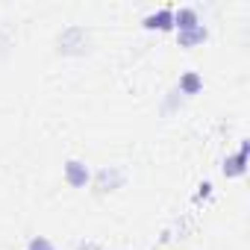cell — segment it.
Segmentation results:
<instances>
[{"mask_svg": "<svg viewBox=\"0 0 250 250\" xmlns=\"http://www.w3.org/2000/svg\"><path fill=\"white\" fill-rule=\"evenodd\" d=\"M68 180H71L74 186H83V183L88 180V171H85L80 162H71V165H68Z\"/></svg>", "mask_w": 250, "mask_h": 250, "instance_id": "obj_1", "label": "cell"}, {"mask_svg": "<svg viewBox=\"0 0 250 250\" xmlns=\"http://www.w3.org/2000/svg\"><path fill=\"white\" fill-rule=\"evenodd\" d=\"M186 91H194L197 85H200V80H197V74H188V77H183V83H180Z\"/></svg>", "mask_w": 250, "mask_h": 250, "instance_id": "obj_2", "label": "cell"}]
</instances>
